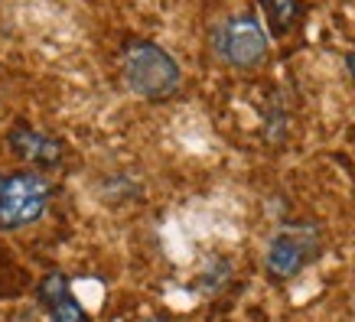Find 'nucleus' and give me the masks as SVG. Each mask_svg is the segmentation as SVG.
Here are the masks:
<instances>
[{"label": "nucleus", "instance_id": "f257e3e1", "mask_svg": "<svg viewBox=\"0 0 355 322\" xmlns=\"http://www.w3.org/2000/svg\"><path fill=\"white\" fill-rule=\"evenodd\" d=\"M121 72H124L128 88L144 101H166L183 85L180 62L163 46L150 43V39L124 43V49H121Z\"/></svg>", "mask_w": 355, "mask_h": 322}, {"label": "nucleus", "instance_id": "f03ea898", "mask_svg": "<svg viewBox=\"0 0 355 322\" xmlns=\"http://www.w3.org/2000/svg\"><path fill=\"white\" fill-rule=\"evenodd\" d=\"M323 254V231L316 222H287L274 231L264 251V270L274 283H287Z\"/></svg>", "mask_w": 355, "mask_h": 322}, {"label": "nucleus", "instance_id": "7ed1b4c3", "mask_svg": "<svg viewBox=\"0 0 355 322\" xmlns=\"http://www.w3.org/2000/svg\"><path fill=\"white\" fill-rule=\"evenodd\" d=\"M53 186L46 183L43 172L20 170L0 172V231H20L36 225L49 208Z\"/></svg>", "mask_w": 355, "mask_h": 322}, {"label": "nucleus", "instance_id": "20e7f679", "mask_svg": "<svg viewBox=\"0 0 355 322\" xmlns=\"http://www.w3.org/2000/svg\"><path fill=\"white\" fill-rule=\"evenodd\" d=\"M212 49L225 65L232 69H258L268 59L270 39L261 20L251 10L245 13H232L212 30Z\"/></svg>", "mask_w": 355, "mask_h": 322}, {"label": "nucleus", "instance_id": "39448f33", "mask_svg": "<svg viewBox=\"0 0 355 322\" xmlns=\"http://www.w3.org/2000/svg\"><path fill=\"white\" fill-rule=\"evenodd\" d=\"M10 153L17 160L30 163V170H55L65 156V147L55 137L43 134V130H33L30 124H17L7 134Z\"/></svg>", "mask_w": 355, "mask_h": 322}, {"label": "nucleus", "instance_id": "423d86ee", "mask_svg": "<svg viewBox=\"0 0 355 322\" xmlns=\"http://www.w3.org/2000/svg\"><path fill=\"white\" fill-rule=\"evenodd\" d=\"M36 300L43 303V310L49 312L53 322H92V316L82 310V303L76 300V293L62 274H46L36 283Z\"/></svg>", "mask_w": 355, "mask_h": 322}, {"label": "nucleus", "instance_id": "0eeeda50", "mask_svg": "<svg viewBox=\"0 0 355 322\" xmlns=\"http://www.w3.org/2000/svg\"><path fill=\"white\" fill-rule=\"evenodd\" d=\"M264 17H268V26L274 36H287V33L300 23L303 3L300 0H258Z\"/></svg>", "mask_w": 355, "mask_h": 322}, {"label": "nucleus", "instance_id": "6e6552de", "mask_svg": "<svg viewBox=\"0 0 355 322\" xmlns=\"http://www.w3.org/2000/svg\"><path fill=\"white\" fill-rule=\"evenodd\" d=\"M345 69H349V75H352V82H355V53L345 55Z\"/></svg>", "mask_w": 355, "mask_h": 322}, {"label": "nucleus", "instance_id": "1a4fd4ad", "mask_svg": "<svg viewBox=\"0 0 355 322\" xmlns=\"http://www.w3.org/2000/svg\"><path fill=\"white\" fill-rule=\"evenodd\" d=\"M150 322H160V319H150Z\"/></svg>", "mask_w": 355, "mask_h": 322}]
</instances>
